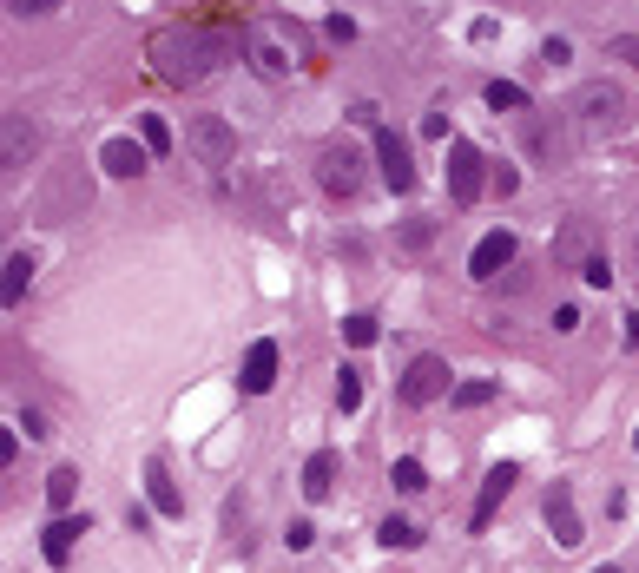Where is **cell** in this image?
Wrapping results in <instances>:
<instances>
[{
    "mask_svg": "<svg viewBox=\"0 0 639 573\" xmlns=\"http://www.w3.org/2000/svg\"><path fill=\"white\" fill-rule=\"evenodd\" d=\"M218 53H224V40L211 27H192V20H172V27H159L152 40H145V66H152V80L178 86V93L205 86L211 73H218Z\"/></svg>",
    "mask_w": 639,
    "mask_h": 573,
    "instance_id": "1",
    "label": "cell"
},
{
    "mask_svg": "<svg viewBox=\"0 0 639 573\" xmlns=\"http://www.w3.org/2000/svg\"><path fill=\"white\" fill-rule=\"evenodd\" d=\"M567 112L593 132H626L633 126V93H626L620 80H587V86L567 93Z\"/></svg>",
    "mask_w": 639,
    "mask_h": 573,
    "instance_id": "2",
    "label": "cell"
},
{
    "mask_svg": "<svg viewBox=\"0 0 639 573\" xmlns=\"http://www.w3.org/2000/svg\"><path fill=\"white\" fill-rule=\"evenodd\" d=\"M317 185L330 191V198H356V191L369 185L363 145H350V139H323V152H317Z\"/></svg>",
    "mask_w": 639,
    "mask_h": 573,
    "instance_id": "3",
    "label": "cell"
},
{
    "mask_svg": "<svg viewBox=\"0 0 639 573\" xmlns=\"http://www.w3.org/2000/svg\"><path fill=\"white\" fill-rule=\"evenodd\" d=\"M396 396H402V409H429V402H442V396H455V382H448V363H442V356H416V363H409V369H402V389H396Z\"/></svg>",
    "mask_w": 639,
    "mask_h": 573,
    "instance_id": "4",
    "label": "cell"
},
{
    "mask_svg": "<svg viewBox=\"0 0 639 573\" xmlns=\"http://www.w3.org/2000/svg\"><path fill=\"white\" fill-rule=\"evenodd\" d=\"M481 178H488L481 145L455 139V145H448V198H455V205H481Z\"/></svg>",
    "mask_w": 639,
    "mask_h": 573,
    "instance_id": "5",
    "label": "cell"
},
{
    "mask_svg": "<svg viewBox=\"0 0 639 573\" xmlns=\"http://www.w3.org/2000/svg\"><path fill=\"white\" fill-rule=\"evenodd\" d=\"M192 152H198L205 172H224L231 152H238V139H231V126H224L218 112H205V119H192Z\"/></svg>",
    "mask_w": 639,
    "mask_h": 573,
    "instance_id": "6",
    "label": "cell"
},
{
    "mask_svg": "<svg viewBox=\"0 0 639 573\" xmlns=\"http://www.w3.org/2000/svg\"><path fill=\"white\" fill-rule=\"evenodd\" d=\"M376 165H383V185L389 191L416 185V159H409V139H402L396 126H376Z\"/></svg>",
    "mask_w": 639,
    "mask_h": 573,
    "instance_id": "7",
    "label": "cell"
},
{
    "mask_svg": "<svg viewBox=\"0 0 639 573\" xmlns=\"http://www.w3.org/2000/svg\"><path fill=\"white\" fill-rule=\"evenodd\" d=\"M514 251H521V238H514V231H488V238H481L475 251H468V277H475V284L501 277V271L514 264Z\"/></svg>",
    "mask_w": 639,
    "mask_h": 573,
    "instance_id": "8",
    "label": "cell"
},
{
    "mask_svg": "<svg viewBox=\"0 0 639 573\" xmlns=\"http://www.w3.org/2000/svg\"><path fill=\"white\" fill-rule=\"evenodd\" d=\"M541 514H547V527H554V541L567 547V554L587 541V527H580V508H574V494H567V488H547V494H541Z\"/></svg>",
    "mask_w": 639,
    "mask_h": 573,
    "instance_id": "9",
    "label": "cell"
},
{
    "mask_svg": "<svg viewBox=\"0 0 639 573\" xmlns=\"http://www.w3.org/2000/svg\"><path fill=\"white\" fill-rule=\"evenodd\" d=\"M514 481H521V468H514V462H495V468H488V481H481V494H475V514H468V527H475V534L501 514V501H508Z\"/></svg>",
    "mask_w": 639,
    "mask_h": 573,
    "instance_id": "10",
    "label": "cell"
},
{
    "mask_svg": "<svg viewBox=\"0 0 639 573\" xmlns=\"http://www.w3.org/2000/svg\"><path fill=\"white\" fill-rule=\"evenodd\" d=\"M277 363H284V356H277V343H271V336H257L251 350H244L238 389H244V396H264V389H271V382H277Z\"/></svg>",
    "mask_w": 639,
    "mask_h": 573,
    "instance_id": "11",
    "label": "cell"
},
{
    "mask_svg": "<svg viewBox=\"0 0 639 573\" xmlns=\"http://www.w3.org/2000/svg\"><path fill=\"white\" fill-rule=\"evenodd\" d=\"M238 47H244V60H251V73H257V80H284V73H290V53L284 47H277V40H271V33H244V40H238Z\"/></svg>",
    "mask_w": 639,
    "mask_h": 573,
    "instance_id": "12",
    "label": "cell"
},
{
    "mask_svg": "<svg viewBox=\"0 0 639 573\" xmlns=\"http://www.w3.org/2000/svg\"><path fill=\"white\" fill-rule=\"evenodd\" d=\"M80 534H86V521H80V514H66V521L53 514V521H47V534H40V554H47V567H66V560H73V541H80Z\"/></svg>",
    "mask_w": 639,
    "mask_h": 573,
    "instance_id": "13",
    "label": "cell"
},
{
    "mask_svg": "<svg viewBox=\"0 0 639 573\" xmlns=\"http://www.w3.org/2000/svg\"><path fill=\"white\" fill-rule=\"evenodd\" d=\"M145 501H152V514H165V521H178V514H185V501H178V481L165 475L159 455L145 462Z\"/></svg>",
    "mask_w": 639,
    "mask_h": 573,
    "instance_id": "14",
    "label": "cell"
},
{
    "mask_svg": "<svg viewBox=\"0 0 639 573\" xmlns=\"http://www.w3.org/2000/svg\"><path fill=\"white\" fill-rule=\"evenodd\" d=\"M145 159H152V152H145L139 139H106V145H99V165H106V178H139Z\"/></svg>",
    "mask_w": 639,
    "mask_h": 573,
    "instance_id": "15",
    "label": "cell"
},
{
    "mask_svg": "<svg viewBox=\"0 0 639 573\" xmlns=\"http://www.w3.org/2000/svg\"><path fill=\"white\" fill-rule=\"evenodd\" d=\"M33 152H40V126H33V119H7V139H0V159H7V172H20Z\"/></svg>",
    "mask_w": 639,
    "mask_h": 573,
    "instance_id": "16",
    "label": "cell"
},
{
    "mask_svg": "<svg viewBox=\"0 0 639 573\" xmlns=\"http://www.w3.org/2000/svg\"><path fill=\"white\" fill-rule=\"evenodd\" d=\"M554 257L580 271L587 257H600V251H593V231H587V224H560V244H554Z\"/></svg>",
    "mask_w": 639,
    "mask_h": 573,
    "instance_id": "17",
    "label": "cell"
},
{
    "mask_svg": "<svg viewBox=\"0 0 639 573\" xmlns=\"http://www.w3.org/2000/svg\"><path fill=\"white\" fill-rule=\"evenodd\" d=\"M27 284H33V257H27V251H14V257H7V271H0V303L14 310V303L27 297Z\"/></svg>",
    "mask_w": 639,
    "mask_h": 573,
    "instance_id": "18",
    "label": "cell"
},
{
    "mask_svg": "<svg viewBox=\"0 0 639 573\" xmlns=\"http://www.w3.org/2000/svg\"><path fill=\"white\" fill-rule=\"evenodd\" d=\"M330 481H336V455L323 448V455H310V462H304V501H323Z\"/></svg>",
    "mask_w": 639,
    "mask_h": 573,
    "instance_id": "19",
    "label": "cell"
},
{
    "mask_svg": "<svg viewBox=\"0 0 639 573\" xmlns=\"http://www.w3.org/2000/svg\"><path fill=\"white\" fill-rule=\"evenodd\" d=\"M139 145L152 152V159H165V152H172V126H165L159 112H139Z\"/></svg>",
    "mask_w": 639,
    "mask_h": 573,
    "instance_id": "20",
    "label": "cell"
},
{
    "mask_svg": "<svg viewBox=\"0 0 639 573\" xmlns=\"http://www.w3.org/2000/svg\"><path fill=\"white\" fill-rule=\"evenodd\" d=\"M73 488H80V468H73V462H60V468L47 475V501H53V514H60V508H73Z\"/></svg>",
    "mask_w": 639,
    "mask_h": 573,
    "instance_id": "21",
    "label": "cell"
},
{
    "mask_svg": "<svg viewBox=\"0 0 639 573\" xmlns=\"http://www.w3.org/2000/svg\"><path fill=\"white\" fill-rule=\"evenodd\" d=\"M376 541L383 547H422V527L402 521V514H389V521H376Z\"/></svg>",
    "mask_w": 639,
    "mask_h": 573,
    "instance_id": "22",
    "label": "cell"
},
{
    "mask_svg": "<svg viewBox=\"0 0 639 573\" xmlns=\"http://www.w3.org/2000/svg\"><path fill=\"white\" fill-rule=\"evenodd\" d=\"M376 317H369V310H356V317H343V343H350V350H369V343H376Z\"/></svg>",
    "mask_w": 639,
    "mask_h": 573,
    "instance_id": "23",
    "label": "cell"
},
{
    "mask_svg": "<svg viewBox=\"0 0 639 573\" xmlns=\"http://www.w3.org/2000/svg\"><path fill=\"white\" fill-rule=\"evenodd\" d=\"M336 409L343 415L363 409V376H356V369H336Z\"/></svg>",
    "mask_w": 639,
    "mask_h": 573,
    "instance_id": "24",
    "label": "cell"
},
{
    "mask_svg": "<svg viewBox=\"0 0 639 573\" xmlns=\"http://www.w3.org/2000/svg\"><path fill=\"white\" fill-rule=\"evenodd\" d=\"M488 396H495V382L475 376V382H455V396H448V402H455V409H481Z\"/></svg>",
    "mask_w": 639,
    "mask_h": 573,
    "instance_id": "25",
    "label": "cell"
},
{
    "mask_svg": "<svg viewBox=\"0 0 639 573\" xmlns=\"http://www.w3.org/2000/svg\"><path fill=\"white\" fill-rule=\"evenodd\" d=\"M389 481H396V488H402V494H416V488H422V481H429V468H422V462H416V455H402V462H396V468H389Z\"/></svg>",
    "mask_w": 639,
    "mask_h": 573,
    "instance_id": "26",
    "label": "cell"
},
{
    "mask_svg": "<svg viewBox=\"0 0 639 573\" xmlns=\"http://www.w3.org/2000/svg\"><path fill=\"white\" fill-rule=\"evenodd\" d=\"M488 106H495V112H521V106H528V93H521L514 80H495V86H488Z\"/></svg>",
    "mask_w": 639,
    "mask_h": 573,
    "instance_id": "27",
    "label": "cell"
},
{
    "mask_svg": "<svg viewBox=\"0 0 639 573\" xmlns=\"http://www.w3.org/2000/svg\"><path fill=\"white\" fill-rule=\"evenodd\" d=\"M60 14V0H7V20H47Z\"/></svg>",
    "mask_w": 639,
    "mask_h": 573,
    "instance_id": "28",
    "label": "cell"
},
{
    "mask_svg": "<svg viewBox=\"0 0 639 573\" xmlns=\"http://www.w3.org/2000/svg\"><path fill=\"white\" fill-rule=\"evenodd\" d=\"M613 60H620V66H639V33H620V40H613Z\"/></svg>",
    "mask_w": 639,
    "mask_h": 573,
    "instance_id": "29",
    "label": "cell"
},
{
    "mask_svg": "<svg viewBox=\"0 0 639 573\" xmlns=\"http://www.w3.org/2000/svg\"><path fill=\"white\" fill-rule=\"evenodd\" d=\"M580 277H587L593 290H607V277H613V271H607V257H587V264H580Z\"/></svg>",
    "mask_w": 639,
    "mask_h": 573,
    "instance_id": "30",
    "label": "cell"
},
{
    "mask_svg": "<svg viewBox=\"0 0 639 573\" xmlns=\"http://www.w3.org/2000/svg\"><path fill=\"white\" fill-rule=\"evenodd\" d=\"M284 541H290V554H304L317 534H310V521H290V527H284Z\"/></svg>",
    "mask_w": 639,
    "mask_h": 573,
    "instance_id": "31",
    "label": "cell"
},
{
    "mask_svg": "<svg viewBox=\"0 0 639 573\" xmlns=\"http://www.w3.org/2000/svg\"><path fill=\"white\" fill-rule=\"evenodd\" d=\"M541 60H547V66H567V60H574V47H567V40H547Z\"/></svg>",
    "mask_w": 639,
    "mask_h": 573,
    "instance_id": "32",
    "label": "cell"
},
{
    "mask_svg": "<svg viewBox=\"0 0 639 573\" xmlns=\"http://www.w3.org/2000/svg\"><path fill=\"white\" fill-rule=\"evenodd\" d=\"M330 40H356V20L350 14H330Z\"/></svg>",
    "mask_w": 639,
    "mask_h": 573,
    "instance_id": "33",
    "label": "cell"
},
{
    "mask_svg": "<svg viewBox=\"0 0 639 573\" xmlns=\"http://www.w3.org/2000/svg\"><path fill=\"white\" fill-rule=\"evenodd\" d=\"M620 343H626V350H639V310H633V317H626V330H620Z\"/></svg>",
    "mask_w": 639,
    "mask_h": 573,
    "instance_id": "34",
    "label": "cell"
},
{
    "mask_svg": "<svg viewBox=\"0 0 639 573\" xmlns=\"http://www.w3.org/2000/svg\"><path fill=\"white\" fill-rule=\"evenodd\" d=\"M633 264H639V231H633Z\"/></svg>",
    "mask_w": 639,
    "mask_h": 573,
    "instance_id": "35",
    "label": "cell"
},
{
    "mask_svg": "<svg viewBox=\"0 0 639 573\" xmlns=\"http://www.w3.org/2000/svg\"><path fill=\"white\" fill-rule=\"evenodd\" d=\"M593 573H620V567H593Z\"/></svg>",
    "mask_w": 639,
    "mask_h": 573,
    "instance_id": "36",
    "label": "cell"
},
{
    "mask_svg": "<svg viewBox=\"0 0 639 573\" xmlns=\"http://www.w3.org/2000/svg\"><path fill=\"white\" fill-rule=\"evenodd\" d=\"M633 455H639V429H633Z\"/></svg>",
    "mask_w": 639,
    "mask_h": 573,
    "instance_id": "37",
    "label": "cell"
}]
</instances>
